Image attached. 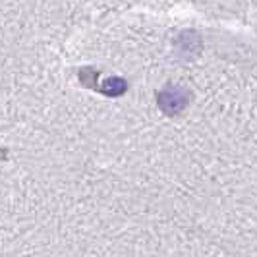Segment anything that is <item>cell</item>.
I'll return each instance as SVG.
<instances>
[{
    "instance_id": "1",
    "label": "cell",
    "mask_w": 257,
    "mask_h": 257,
    "mask_svg": "<svg viewBox=\"0 0 257 257\" xmlns=\"http://www.w3.org/2000/svg\"><path fill=\"white\" fill-rule=\"evenodd\" d=\"M188 91L180 87H168L159 95V106L167 112V114H178L188 106Z\"/></svg>"
},
{
    "instance_id": "2",
    "label": "cell",
    "mask_w": 257,
    "mask_h": 257,
    "mask_svg": "<svg viewBox=\"0 0 257 257\" xmlns=\"http://www.w3.org/2000/svg\"><path fill=\"white\" fill-rule=\"evenodd\" d=\"M103 91L106 95H120V93H124L126 91V81L124 79H120V77H110V79H106L103 85Z\"/></svg>"
}]
</instances>
